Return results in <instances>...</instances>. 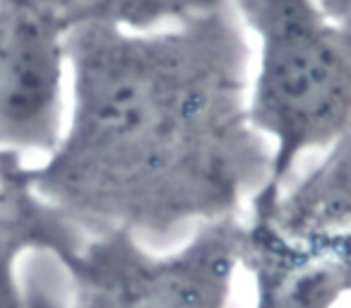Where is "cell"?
Segmentation results:
<instances>
[{
    "instance_id": "cell-1",
    "label": "cell",
    "mask_w": 351,
    "mask_h": 308,
    "mask_svg": "<svg viewBox=\"0 0 351 308\" xmlns=\"http://www.w3.org/2000/svg\"><path fill=\"white\" fill-rule=\"evenodd\" d=\"M68 65L63 132L29 176L82 234L125 231L156 248L239 220L267 186L250 41L229 0L149 32L82 25Z\"/></svg>"
},
{
    "instance_id": "cell-2",
    "label": "cell",
    "mask_w": 351,
    "mask_h": 308,
    "mask_svg": "<svg viewBox=\"0 0 351 308\" xmlns=\"http://www.w3.org/2000/svg\"><path fill=\"white\" fill-rule=\"evenodd\" d=\"M250 41L248 111L277 193L311 154L351 135V29L320 0H229Z\"/></svg>"
},
{
    "instance_id": "cell-3",
    "label": "cell",
    "mask_w": 351,
    "mask_h": 308,
    "mask_svg": "<svg viewBox=\"0 0 351 308\" xmlns=\"http://www.w3.org/2000/svg\"><path fill=\"white\" fill-rule=\"evenodd\" d=\"M60 268L68 308H229L241 272V217L197 226L169 250L104 231Z\"/></svg>"
},
{
    "instance_id": "cell-4",
    "label": "cell",
    "mask_w": 351,
    "mask_h": 308,
    "mask_svg": "<svg viewBox=\"0 0 351 308\" xmlns=\"http://www.w3.org/2000/svg\"><path fill=\"white\" fill-rule=\"evenodd\" d=\"M58 0H0V150L46 157L68 113V36Z\"/></svg>"
},
{
    "instance_id": "cell-5",
    "label": "cell",
    "mask_w": 351,
    "mask_h": 308,
    "mask_svg": "<svg viewBox=\"0 0 351 308\" xmlns=\"http://www.w3.org/2000/svg\"><path fill=\"white\" fill-rule=\"evenodd\" d=\"M245 212L267 217L317 258L351 301V135L332 145L277 193H258Z\"/></svg>"
},
{
    "instance_id": "cell-6",
    "label": "cell",
    "mask_w": 351,
    "mask_h": 308,
    "mask_svg": "<svg viewBox=\"0 0 351 308\" xmlns=\"http://www.w3.org/2000/svg\"><path fill=\"white\" fill-rule=\"evenodd\" d=\"M87 234L58 212L29 176V162L0 150V308H32V292L22 284V263L46 253L65 263Z\"/></svg>"
},
{
    "instance_id": "cell-7",
    "label": "cell",
    "mask_w": 351,
    "mask_h": 308,
    "mask_svg": "<svg viewBox=\"0 0 351 308\" xmlns=\"http://www.w3.org/2000/svg\"><path fill=\"white\" fill-rule=\"evenodd\" d=\"M241 272L250 277L253 308H341L330 270L255 212L241 217Z\"/></svg>"
},
{
    "instance_id": "cell-8",
    "label": "cell",
    "mask_w": 351,
    "mask_h": 308,
    "mask_svg": "<svg viewBox=\"0 0 351 308\" xmlns=\"http://www.w3.org/2000/svg\"><path fill=\"white\" fill-rule=\"evenodd\" d=\"M320 5L341 25L351 27V0H320Z\"/></svg>"
},
{
    "instance_id": "cell-9",
    "label": "cell",
    "mask_w": 351,
    "mask_h": 308,
    "mask_svg": "<svg viewBox=\"0 0 351 308\" xmlns=\"http://www.w3.org/2000/svg\"><path fill=\"white\" fill-rule=\"evenodd\" d=\"M32 292V308H58L44 292H36V289H29Z\"/></svg>"
}]
</instances>
